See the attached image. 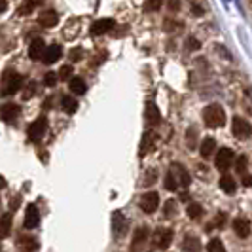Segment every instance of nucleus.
Masks as SVG:
<instances>
[{
	"label": "nucleus",
	"instance_id": "nucleus-35",
	"mask_svg": "<svg viewBox=\"0 0 252 252\" xmlns=\"http://www.w3.org/2000/svg\"><path fill=\"white\" fill-rule=\"evenodd\" d=\"M72 78V66L70 64H64L59 72V80H70Z\"/></svg>",
	"mask_w": 252,
	"mask_h": 252
},
{
	"label": "nucleus",
	"instance_id": "nucleus-22",
	"mask_svg": "<svg viewBox=\"0 0 252 252\" xmlns=\"http://www.w3.org/2000/svg\"><path fill=\"white\" fill-rule=\"evenodd\" d=\"M146 120L150 126H158L161 122V116H159V110L156 108L154 102H148V108H146Z\"/></svg>",
	"mask_w": 252,
	"mask_h": 252
},
{
	"label": "nucleus",
	"instance_id": "nucleus-28",
	"mask_svg": "<svg viewBox=\"0 0 252 252\" xmlns=\"http://www.w3.org/2000/svg\"><path fill=\"white\" fill-rule=\"evenodd\" d=\"M178 186H180V184H178L177 177H175V175L169 171V173H167V177H165V188L169 189V191H177Z\"/></svg>",
	"mask_w": 252,
	"mask_h": 252
},
{
	"label": "nucleus",
	"instance_id": "nucleus-18",
	"mask_svg": "<svg viewBox=\"0 0 252 252\" xmlns=\"http://www.w3.org/2000/svg\"><path fill=\"white\" fill-rule=\"evenodd\" d=\"M44 40L42 38H36V40H32L31 42V46H29V57L32 59V61H36V59H42L44 57Z\"/></svg>",
	"mask_w": 252,
	"mask_h": 252
},
{
	"label": "nucleus",
	"instance_id": "nucleus-29",
	"mask_svg": "<svg viewBox=\"0 0 252 252\" xmlns=\"http://www.w3.org/2000/svg\"><path fill=\"white\" fill-rule=\"evenodd\" d=\"M186 213H188L189 218H199L203 215V209L199 203H189L188 207H186Z\"/></svg>",
	"mask_w": 252,
	"mask_h": 252
},
{
	"label": "nucleus",
	"instance_id": "nucleus-11",
	"mask_svg": "<svg viewBox=\"0 0 252 252\" xmlns=\"http://www.w3.org/2000/svg\"><path fill=\"white\" fill-rule=\"evenodd\" d=\"M114 19H97L93 25H91V34H95V36H101V34H104V32H110L114 29Z\"/></svg>",
	"mask_w": 252,
	"mask_h": 252
},
{
	"label": "nucleus",
	"instance_id": "nucleus-3",
	"mask_svg": "<svg viewBox=\"0 0 252 252\" xmlns=\"http://www.w3.org/2000/svg\"><path fill=\"white\" fill-rule=\"evenodd\" d=\"M23 86V78L17 74V72H13V70H8L6 74H4V88H2V95H13V93H17L19 89Z\"/></svg>",
	"mask_w": 252,
	"mask_h": 252
},
{
	"label": "nucleus",
	"instance_id": "nucleus-10",
	"mask_svg": "<svg viewBox=\"0 0 252 252\" xmlns=\"http://www.w3.org/2000/svg\"><path fill=\"white\" fill-rule=\"evenodd\" d=\"M19 114H21V106H19V104H13V102H6V104H2V120H4L6 124L15 122Z\"/></svg>",
	"mask_w": 252,
	"mask_h": 252
},
{
	"label": "nucleus",
	"instance_id": "nucleus-21",
	"mask_svg": "<svg viewBox=\"0 0 252 252\" xmlns=\"http://www.w3.org/2000/svg\"><path fill=\"white\" fill-rule=\"evenodd\" d=\"M220 188L224 189L227 195H233V193L237 191V182L233 180V177H229V175H224V177L220 178Z\"/></svg>",
	"mask_w": 252,
	"mask_h": 252
},
{
	"label": "nucleus",
	"instance_id": "nucleus-19",
	"mask_svg": "<svg viewBox=\"0 0 252 252\" xmlns=\"http://www.w3.org/2000/svg\"><path fill=\"white\" fill-rule=\"evenodd\" d=\"M150 237V231H148V227H139L137 231H135V237H133V243H131V247H133V251H137L139 247H142L146 241Z\"/></svg>",
	"mask_w": 252,
	"mask_h": 252
},
{
	"label": "nucleus",
	"instance_id": "nucleus-42",
	"mask_svg": "<svg viewBox=\"0 0 252 252\" xmlns=\"http://www.w3.org/2000/svg\"><path fill=\"white\" fill-rule=\"evenodd\" d=\"M241 180H243V186H247V188H251V186H252V177H251V175H247V173H245V175H241Z\"/></svg>",
	"mask_w": 252,
	"mask_h": 252
},
{
	"label": "nucleus",
	"instance_id": "nucleus-33",
	"mask_svg": "<svg viewBox=\"0 0 252 252\" xmlns=\"http://www.w3.org/2000/svg\"><path fill=\"white\" fill-rule=\"evenodd\" d=\"M57 78H59V74H55V72H48V74L44 76V86L53 88V86L57 84Z\"/></svg>",
	"mask_w": 252,
	"mask_h": 252
},
{
	"label": "nucleus",
	"instance_id": "nucleus-20",
	"mask_svg": "<svg viewBox=\"0 0 252 252\" xmlns=\"http://www.w3.org/2000/svg\"><path fill=\"white\" fill-rule=\"evenodd\" d=\"M68 88H70V91H72L74 95H84V93L88 91L86 82H84L82 78H78V76H74V78L68 80Z\"/></svg>",
	"mask_w": 252,
	"mask_h": 252
},
{
	"label": "nucleus",
	"instance_id": "nucleus-43",
	"mask_svg": "<svg viewBox=\"0 0 252 252\" xmlns=\"http://www.w3.org/2000/svg\"><path fill=\"white\" fill-rule=\"evenodd\" d=\"M178 8H180V0H169V10L171 12H177Z\"/></svg>",
	"mask_w": 252,
	"mask_h": 252
},
{
	"label": "nucleus",
	"instance_id": "nucleus-41",
	"mask_svg": "<svg viewBox=\"0 0 252 252\" xmlns=\"http://www.w3.org/2000/svg\"><path fill=\"white\" fill-rule=\"evenodd\" d=\"M70 59H72V61H80V59H82V50H80V48L70 50Z\"/></svg>",
	"mask_w": 252,
	"mask_h": 252
},
{
	"label": "nucleus",
	"instance_id": "nucleus-6",
	"mask_svg": "<svg viewBox=\"0 0 252 252\" xmlns=\"http://www.w3.org/2000/svg\"><path fill=\"white\" fill-rule=\"evenodd\" d=\"M233 161H235V156H233V152L229 150V148L218 150V154H216V169L218 171L226 173L227 169L233 165Z\"/></svg>",
	"mask_w": 252,
	"mask_h": 252
},
{
	"label": "nucleus",
	"instance_id": "nucleus-8",
	"mask_svg": "<svg viewBox=\"0 0 252 252\" xmlns=\"http://www.w3.org/2000/svg\"><path fill=\"white\" fill-rule=\"evenodd\" d=\"M127 227H129V224H127L126 216L122 215L120 211H116L112 215V229H114V235L116 237H124L127 233Z\"/></svg>",
	"mask_w": 252,
	"mask_h": 252
},
{
	"label": "nucleus",
	"instance_id": "nucleus-7",
	"mask_svg": "<svg viewBox=\"0 0 252 252\" xmlns=\"http://www.w3.org/2000/svg\"><path fill=\"white\" fill-rule=\"evenodd\" d=\"M158 207H159V195H158L156 191H148V193L142 195V199H140V209H142L146 215H154V213L158 211Z\"/></svg>",
	"mask_w": 252,
	"mask_h": 252
},
{
	"label": "nucleus",
	"instance_id": "nucleus-25",
	"mask_svg": "<svg viewBox=\"0 0 252 252\" xmlns=\"http://www.w3.org/2000/svg\"><path fill=\"white\" fill-rule=\"evenodd\" d=\"M40 4H44V0H23V4H21V8H19V13L21 15H27V13H31L34 8H38Z\"/></svg>",
	"mask_w": 252,
	"mask_h": 252
},
{
	"label": "nucleus",
	"instance_id": "nucleus-26",
	"mask_svg": "<svg viewBox=\"0 0 252 252\" xmlns=\"http://www.w3.org/2000/svg\"><path fill=\"white\" fill-rule=\"evenodd\" d=\"M61 106H63V110L66 114H74L76 108H78V102H76L72 97H63V99H61Z\"/></svg>",
	"mask_w": 252,
	"mask_h": 252
},
{
	"label": "nucleus",
	"instance_id": "nucleus-24",
	"mask_svg": "<svg viewBox=\"0 0 252 252\" xmlns=\"http://www.w3.org/2000/svg\"><path fill=\"white\" fill-rule=\"evenodd\" d=\"M197 127H188V131H186V146H188L189 150H195V146H197Z\"/></svg>",
	"mask_w": 252,
	"mask_h": 252
},
{
	"label": "nucleus",
	"instance_id": "nucleus-39",
	"mask_svg": "<svg viewBox=\"0 0 252 252\" xmlns=\"http://www.w3.org/2000/svg\"><path fill=\"white\" fill-rule=\"evenodd\" d=\"M215 222H216V227H224V224H226V215L224 213H218Z\"/></svg>",
	"mask_w": 252,
	"mask_h": 252
},
{
	"label": "nucleus",
	"instance_id": "nucleus-13",
	"mask_svg": "<svg viewBox=\"0 0 252 252\" xmlns=\"http://www.w3.org/2000/svg\"><path fill=\"white\" fill-rule=\"evenodd\" d=\"M171 173L177 177V180H178V184L180 186H189V182H191V177H189V173L184 169V165H180V163H173L171 165Z\"/></svg>",
	"mask_w": 252,
	"mask_h": 252
},
{
	"label": "nucleus",
	"instance_id": "nucleus-4",
	"mask_svg": "<svg viewBox=\"0 0 252 252\" xmlns=\"http://www.w3.org/2000/svg\"><path fill=\"white\" fill-rule=\"evenodd\" d=\"M171 243H173V229H169V227H158V229L154 231V235H152V245H154L156 249L165 251Z\"/></svg>",
	"mask_w": 252,
	"mask_h": 252
},
{
	"label": "nucleus",
	"instance_id": "nucleus-40",
	"mask_svg": "<svg viewBox=\"0 0 252 252\" xmlns=\"http://www.w3.org/2000/svg\"><path fill=\"white\" fill-rule=\"evenodd\" d=\"M146 180H144V186H148V184H154V182H156V171H154V169H152V171H148V173H146Z\"/></svg>",
	"mask_w": 252,
	"mask_h": 252
},
{
	"label": "nucleus",
	"instance_id": "nucleus-14",
	"mask_svg": "<svg viewBox=\"0 0 252 252\" xmlns=\"http://www.w3.org/2000/svg\"><path fill=\"white\" fill-rule=\"evenodd\" d=\"M17 247L21 252H36L38 251V241L32 235H19L17 239Z\"/></svg>",
	"mask_w": 252,
	"mask_h": 252
},
{
	"label": "nucleus",
	"instance_id": "nucleus-16",
	"mask_svg": "<svg viewBox=\"0 0 252 252\" xmlns=\"http://www.w3.org/2000/svg\"><path fill=\"white\" fill-rule=\"evenodd\" d=\"M57 21H59V15L55 10H44V12L40 13V17H38V23L42 27H46V29H51V27L57 25Z\"/></svg>",
	"mask_w": 252,
	"mask_h": 252
},
{
	"label": "nucleus",
	"instance_id": "nucleus-5",
	"mask_svg": "<svg viewBox=\"0 0 252 252\" xmlns=\"http://www.w3.org/2000/svg\"><path fill=\"white\" fill-rule=\"evenodd\" d=\"M231 131H233L235 139L247 140L252 135V126L247 122V120H243L241 116H235L233 122H231Z\"/></svg>",
	"mask_w": 252,
	"mask_h": 252
},
{
	"label": "nucleus",
	"instance_id": "nucleus-9",
	"mask_svg": "<svg viewBox=\"0 0 252 252\" xmlns=\"http://www.w3.org/2000/svg\"><path fill=\"white\" fill-rule=\"evenodd\" d=\"M40 224V211H38L36 205H29L25 211V227L27 229H34Z\"/></svg>",
	"mask_w": 252,
	"mask_h": 252
},
{
	"label": "nucleus",
	"instance_id": "nucleus-32",
	"mask_svg": "<svg viewBox=\"0 0 252 252\" xmlns=\"http://www.w3.org/2000/svg\"><path fill=\"white\" fill-rule=\"evenodd\" d=\"M247 158L245 156H241V158H237V161H235V169H237V173L239 175H245L247 173Z\"/></svg>",
	"mask_w": 252,
	"mask_h": 252
},
{
	"label": "nucleus",
	"instance_id": "nucleus-2",
	"mask_svg": "<svg viewBox=\"0 0 252 252\" xmlns=\"http://www.w3.org/2000/svg\"><path fill=\"white\" fill-rule=\"evenodd\" d=\"M46 131H48V118H38L36 122H32L27 127V137L31 142H40L44 139Z\"/></svg>",
	"mask_w": 252,
	"mask_h": 252
},
{
	"label": "nucleus",
	"instance_id": "nucleus-36",
	"mask_svg": "<svg viewBox=\"0 0 252 252\" xmlns=\"http://www.w3.org/2000/svg\"><path fill=\"white\" fill-rule=\"evenodd\" d=\"M177 213V207H175V201H167L165 203V216L169 218V216H173Z\"/></svg>",
	"mask_w": 252,
	"mask_h": 252
},
{
	"label": "nucleus",
	"instance_id": "nucleus-17",
	"mask_svg": "<svg viewBox=\"0 0 252 252\" xmlns=\"http://www.w3.org/2000/svg\"><path fill=\"white\" fill-rule=\"evenodd\" d=\"M182 251L184 252H201V241L199 237H195V235H184V239H182Z\"/></svg>",
	"mask_w": 252,
	"mask_h": 252
},
{
	"label": "nucleus",
	"instance_id": "nucleus-12",
	"mask_svg": "<svg viewBox=\"0 0 252 252\" xmlns=\"http://www.w3.org/2000/svg\"><path fill=\"white\" fill-rule=\"evenodd\" d=\"M61 57H63V48H61L59 44H53V46H50V48H46L42 61H44L46 64H53L55 61H59Z\"/></svg>",
	"mask_w": 252,
	"mask_h": 252
},
{
	"label": "nucleus",
	"instance_id": "nucleus-1",
	"mask_svg": "<svg viewBox=\"0 0 252 252\" xmlns=\"http://www.w3.org/2000/svg\"><path fill=\"white\" fill-rule=\"evenodd\" d=\"M203 122H205V126L211 127V129L224 127V124H226V112H224V108L220 104H209L203 110Z\"/></svg>",
	"mask_w": 252,
	"mask_h": 252
},
{
	"label": "nucleus",
	"instance_id": "nucleus-27",
	"mask_svg": "<svg viewBox=\"0 0 252 252\" xmlns=\"http://www.w3.org/2000/svg\"><path fill=\"white\" fill-rule=\"evenodd\" d=\"M10 227H12V215L4 213L2 215V239H6L10 235Z\"/></svg>",
	"mask_w": 252,
	"mask_h": 252
},
{
	"label": "nucleus",
	"instance_id": "nucleus-34",
	"mask_svg": "<svg viewBox=\"0 0 252 252\" xmlns=\"http://www.w3.org/2000/svg\"><path fill=\"white\" fill-rule=\"evenodd\" d=\"M199 48H201V44H199L197 38L189 36L188 40H186V50L188 51H195V50H199Z\"/></svg>",
	"mask_w": 252,
	"mask_h": 252
},
{
	"label": "nucleus",
	"instance_id": "nucleus-15",
	"mask_svg": "<svg viewBox=\"0 0 252 252\" xmlns=\"http://www.w3.org/2000/svg\"><path fill=\"white\" fill-rule=\"evenodd\" d=\"M233 229H235V233H237V237L241 239H247L249 235H251V222L247 220V218H235L233 220Z\"/></svg>",
	"mask_w": 252,
	"mask_h": 252
},
{
	"label": "nucleus",
	"instance_id": "nucleus-38",
	"mask_svg": "<svg viewBox=\"0 0 252 252\" xmlns=\"http://www.w3.org/2000/svg\"><path fill=\"white\" fill-rule=\"evenodd\" d=\"M191 13H193V15H197V17H201L203 13H205V10H203L201 4H197V2H191Z\"/></svg>",
	"mask_w": 252,
	"mask_h": 252
},
{
	"label": "nucleus",
	"instance_id": "nucleus-30",
	"mask_svg": "<svg viewBox=\"0 0 252 252\" xmlns=\"http://www.w3.org/2000/svg\"><path fill=\"white\" fill-rule=\"evenodd\" d=\"M207 252H226L224 249V245H222V241L215 237V239L209 241V245H207Z\"/></svg>",
	"mask_w": 252,
	"mask_h": 252
},
{
	"label": "nucleus",
	"instance_id": "nucleus-37",
	"mask_svg": "<svg viewBox=\"0 0 252 252\" xmlns=\"http://www.w3.org/2000/svg\"><path fill=\"white\" fill-rule=\"evenodd\" d=\"M165 31H169V32H173V31H180L182 29V23H175V21H165Z\"/></svg>",
	"mask_w": 252,
	"mask_h": 252
},
{
	"label": "nucleus",
	"instance_id": "nucleus-31",
	"mask_svg": "<svg viewBox=\"0 0 252 252\" xmlns=\"http://www.w3.org/2000/svg\"><path fill=\"white\" fill-rule=\"evenodd\" d=\"M161 6H163V0H146L144 2L146 12H158V10H161Z\"/></svg>",
	"mask_w": 252,
	"mask_h": 252
},
{
	"label": "nucleus",
	"instance_id": "nucleus-23",
	"mask_svg": "<svg viewBox=\"0 0 252 252\" xmlns=\"http://www.w3.org/2000/svg\"><path fill=\"white\" fill-rule=\"evenodd\" d=\"M216 148V140L215 139H211V137H207V139L203 140V144H201V148H199V152H201V156L207 159V158H211V154L215 152Z\"/></svg>",
	"mask_w": 252,
	"mask_h": 252
}]
</instances>
